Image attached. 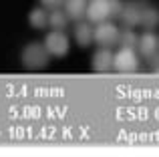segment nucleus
I'll return each mask as SVG.
<instances>
[{"mask_svg":"<svg viewBox=\"0 0 159 157\" xmlns=\"http://www.w3.org/2000/svg\"><path fill=\"white\" fill-rule=\"evenodd\" d=\"M48 51L40 43H30L22 48V65L26 69H43L48 65Z\"/></svg>","mask_w":159,"mask_h":157,"instance_id":"1","label":"nucleus"},{"mask_svg":"<svg viewBox=\"0 0 159 157\" xmlns=\"http://www.w3.org/2000/svg\"><path fill=\"white\" fill-rule=\"evenodd\" d=\"M113 67L119 73H135L139 69V59L135 55V48L121 47L113 56Z\"/></svg>","mask_w":159,"mask_h":157,"instance_id":"2","label":"nucleus"},{"mask_svg":"<svg viewBox=\"0 0 159 157\" xmlns=\"http://www.w3.org/2000/svg\"><path fill=\"white\" fill-rule=\"evenodd\" d=\"M43 44L47 47V51H48L51 56H65L66 52H69V48H70L69 36H66L62 30H54V28L44 36Z\"/></svg>","mask_w":159,"mask_h":157,"instance_id":"3","label":"nucleus"},{"mask_svg":"<svg viewBox=\"0 0 159 157\" xmlns=\"http://www.w3.org/2000/svg\"><path fill=\"white\" fill-rule=\"evenodd\" d=\"M121 30L117 28V24L109 22V20H103V22L95 24V43L99 47H109L111 48L113 44L119 43Z\"/></svg>","mask_w":159,"mask_h":157,"instance_id":"4","label":"nucleus"},{"mask_svg":"<svg viewBox=\"0 0 159 157\" xmlns=\"http://www.w3.org/2000/svg\"><path fill=\"white\" fill-rule=\"evenodd\" d=\"M87 20L93 24H99L103 20H109L113 16V6L111 0H91L87 6Z\"/></svg>","mask_w":159,"mask_h":157,"instance_id":"5","label":"nucleus"},{"mask_svg":"<svg viewBox=\"0 0 159 157\" xmlns=\"http://www.w3.org/2000/svg\"><path fill=\"white\" fill-rule=\"evenodd\" d=\"M141 12L143 8L137 6L135 2H129V4H123V10H121V20L125 22L127 28H133V26H139L141 24Z\"/></svg>","mask_w":159,"mask_h":157,"instance_id":"6","label":"nucleus"},{"mask_svg":"<svg viewBox=\"0 0 159 157\" xmlns=\"http://www.w3.org/2000/svg\"><path fill=\"white\" fill-rule=\"evenodd\" d=\"M113 52H111V48L109 47H101L97 52L93 55V71H97V73H105L109 71V69L113 67Z\"/></svg>","mask_w":159,"mask_h":157,"instance_id":"7","label":"nucleus"},{"mask_svg":"<svg viewBox=\"0 0 159 157\" xmlns=\"http://www.w3.org/2000/svg\"><path fill=\"white\" fill-rule=\"evenodd\" d=\"M157 47H159V40H157V36L153 34L151 30L143 32V34L139 36V40H137V48H139V52L143 56H147V59L157 52Z\"/></svg>","mask_w":159,"mask_h":157,"instance_id":"8","label":"nucleus"},{"mask_svg":"<svg viewBox=\"0 0 159 157\" xmlns=\"http://www.w3.org/2000/svg\"><path fill=\"white\" fill-rule=\"evenodd\" d=\"M93 40H95V28L91 26V22H77V26H75V43L85 48Z\"/></svg>","mask_w":159,"mask_h":157,"instance_id":"9","label":"nucleus"},{"mask_svg":"<svg viewBox=\"0 0 159 157\" xmlns=\"http://www.w3.org/2000/svg\"><path fill=\"white\" fill-rule=\"evenodd\" d=\"M87 6L89 2L87 0H66L65 2V12L70 20H81L87 14Z\"/></svg>","mask_w":159,"mask_h":157,"instance_id":"10","label":"nucleus"},{"mask_svg":"<svg viewBox=\"0 0 159 157\" xmlns=\"http://www.w3.org/2000/svg\"><path fill=\"white\" fill-rule=\"evenodd\" d=\"M28 22H30L32 28H36V30H44V28L48 26V12L44 6H36L30 10V14H28Z\"/></svg>","mask_w":159,"mask_h":157,"instance_id":"11","label":"nucleus"},{"mask_svg":"<svg viewBox=\"0 0 159 157\" xmlns=\"http://www.w3.org/2000/svg\"><path fill=\"white\" fill-rule=\"evenodd\" d=\"M69 16H66V12L58 10V8H54V10L48 14V26L54 28V30H65L66 26H69Z\"/></svg>","mask_w":159,"mask_h":157,"instance_id":"12","label":"nucleus"},{"mask_svg":"<svg viewBox=\"0 0 159 157\" xmlns=\"http://www.w3.org/2000/svg\"><path fill=\"white\" fill-rule=\"evenodd\" d=\"M159 22V12L153 10V8H143V12H141V24L139 26H145L147 30H151L153 26H157Z\"/></svg>","mask_w":159,"mask_h":157,"instance_id":"13","label":"nucleus"},{"mask_svg":"<svg viewBox=\"0 0 159 157\" xmlns=\"http://www.w3.org/2000/svg\"><path fill=\"white\" fill-rule=\"evenodd\" d=\"M137 40H139V36L133 32V28H125V30L121 32V36H119V44H121V47L135 48L137 47Z\"/></svg>","mask_w":159,"mask_h":157,"instance_id":"14","label":"nucleus"},{"mask_svg":"<svg viewBox=\"0 0 159 157\" xmlns=\"http://www.w3.org/2000/svg\"><path fill=\"white\" fill-rule=\"evenodd\" d=\"M66 0H40V4H43L44 8H51V10H54V8L58 6H65Z\"/></svg>","mask_w":159,"mask_h":157,"instance_id":"15","label":"nucleus"}]
</instances>
